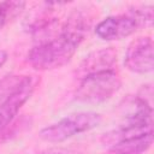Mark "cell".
Segmentation results:
<instances>
[{
  "label": "cell",
  "mask_w": 154,
  "mask_h": 154,
  "mask_svg": "<svg viewBox=\"0 0 154 154\" xmlns=\"http://www.w3.org/2000/svg\"><path fill=\"white\" fill-rule=\"evenodd\" d=\"M140 29L138 23L132 17L131 13L109 16L101 20L96 28L95 34L105 41H117L132 35Z\"/></svg>",
  "instance_id": "obj_5"
},
{
  "label": "cell",
  "mask_w": 154,
  "mask_h": 154,
  "mask_svg": "<svg viewBox=\"0 0 154 154\" xmlns=\"http://www.w3.org/2000/svg\"><path fill=\"white\" fill-rule=\"evenodd\" d=\"M153 143V132L146 134L140 137L120 141L114 143L108 149L107 154H143Z\"/></svg>",
  "instance_id": "obj_9"
},
{
  "label": "cell",
  "mask_w": 154,
  "mask_h": 154,
  "mask_svg": "<svg viewBox=\"0 0 154 154\" xmlns=\"http://www.w3.org/2000/svg\"><path fill=\"white\" fill-rule=\"evenodd\" d=\"M36 79L24 76L17 90L0 106V130L6 128L17 116L20 107L29 100L36 87Z\"/></svg>",
  "instance_id": "obj_6"
},
{
  "label": "cell",
  "mask_w": 154,
  "mask_h": 154,
  "mask_svg": "<svg viewBox=\"0 0 154 154\" xmlns=\"http://www.w3.org/2000/svg\"><path fill=\"white\" fill-rule=\"evenodd\" d=\"M37 154H82V153L73 149H66V148H49Z\"/></svg>",
  "instance_id": "obj_13"
},
{
  "label": "cell",
  "mask_w": 154,
  "mask_h": 154,
  "mask_svg": "<svg viewBox=\"0 0 154 154\" xmlns=\"http://www.w3.org/2000/svg\"><path fill=\"white\" fill-rule=\"evenodd\" d=\"M24 76H5L0 79V106L17 90L19 84L22 83Z\"/></svg>",
  "instance_id": "obj_10"
},
{
  "label": "cell",
  "mask_w": 154,
  "mask_h": 154,
  "mask_svg": "<svg viewBox=\"0 0 154 154\" xmlns=\"http://www.w3.org/2000/svg\"><path fill=\"white\" fill-rule=\"evenodd\" d=\"M129 13L132 14V17L138 23L140 28H142V26L146 28V26L152 25V22H153V7L152 6L136 7L134 10H130Z\"/></svg>",
  "instance_id": "obj_12"
},
{
  "label": "cell",
  "mask_w": 154,
  "mask_h": 154,
  "mask_svg": "<svg viewBox=\"0 0 154 154\" xmlns=\"http://www.w3.org/2000/svg\"><path fill=\"white\" fill-rule=\"evenodd\" d=\"M117 63V52L112 48H101L89 53L79 64L76 75L78 78H83L89 75L114 70Z\"/></svg>",
  "instance_id": "obj_7"
},
{
  "label": "cell",
  "mask_w": 154,
  "mask_h": 154,
  "mask_svg": "<svg viewBox=\"0 0 154 154\" xmlns=\"http://www.w3.org/2000/svg\"><path fill=\"white\" fill-rule=\"evenodd\" d=\"M120 85V77L114 70L89 75L79 79L75 99L87 103H100L116 94Z\"/></svg>",
  "instance_id": "obj_3"
},
{
  "label": "cell",
  "mask_w": 154,
  "mask_h": 154,
  "mask_svg": "<svg viewBox=\"0 0 154 154\" xmlns=\"http://www.w3.org/2000/svg\"><path fill=\"white\" fill-rule=\"evenodd\" d=\"M124 64L128 70L135 73H149L154 69L153 41L148 36L132 40L125 53Z\"/></svg>",
  "instance_id": "obj_4"
},
{
  "label": "cell",
  "mask_w": 154,
  "mask_h": 154,
  "mask_svg": "<svg viewBox=\"0 0 154 154\" xmlns=\"http://www.w3.org/2000/svg\"><path fill=\"white\" fill-rule=\"evenodd\" d=\"M25 6L24 2H18V1H1L0 2V30L7 22V18L12 14H16L23 7Z\"/></svg>",
  "instance_id": "obj_11"
},
{
  "label": "cell",
  "mask_w": 154,
  "mask_h": 154,
  "mask_svg": "<svg viewBox=\"0 0 154 154\" xmlns=\"http://www.w3.org/2000/svg\"><path fill=\"white\" fill-rule=\"evenodd\" d=\"M82 40L60 29L57 37L32 47L28 61L36 70H54L66 65L76 53Z\"/></svg>",
  "instance_id": "obj_1"
},
{
  "label": "cell",
  "mask_w": 154,
  "mask_h": 154,
  "mask_svg": "<svg viewBox=\"0 0 154 154\" xmlns=\"http://www.w3.org/2000/svg\"><path fill=\"white\" fill-rule=\"evenodd\" d=\"M7 60V53L4 49H0V67L6 63Z\"/></svg>",
  "instance_id": "obj_14"
},
{
  "label": "cell",
  "mask_w": 154,
  "mask_h": 154,
  "mask_svg": "<svg viewBox=\"0 0 154 154\" xmlns=\"http://www.w3.org/2000/svg\"><path fill=\"white\" fill-rule=\"evenodd\" d=\"M101 114L96 112H77L66 116L59 122L43 128L38 136L46 142L59 143L78 134L89 131L101 123Z\"/></svg>",
  "instance_id": "obj_2"
},
{
  "label": "cell",
  "mask_w": 154,
  "mask_h": 154,
  "mask_svg": "<svg viewBox=\"0 0 154 154\" xmlns=\"http://www.w3.org/2000/svg\"><path fill=\"white\" fill-rule=\"evenodd\" d=\"M58 5L59 4H55V2L40 4L38 7L35 8V11L31 13V16H29L26 18L25 29L30 32H38V31L46 30V28L51 26L53 24V22L55 20L52 14L55 10L54 7Z\"/></svg>",
  "instance_id": "obj_8"
}]
</instances>
